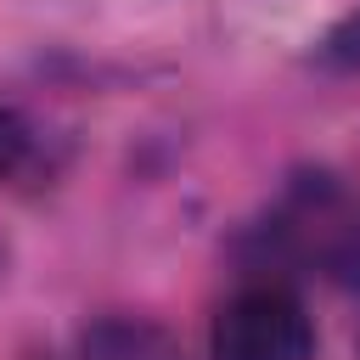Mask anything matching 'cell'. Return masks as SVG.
<instances>
[{
  "mask_svg": "<svg viewBox=\"0 0 360 360\" xmlns=\"http://www.w3.org/2000/svg\"><path fill=\"white\" fill-rule=\"evenodd\" d=\"M309 349L315 326L281 281H248L231 292L208 332V360H309Z\"/></svg>",
  "mask_w": 360,
  "mask_h": 360,
  "instance_id": "cell-1",
  "label": "cell"
},
{
  "mask_svg": "<svg viewBox=\"0 0 360 360\" xmlns=\"http://www.w3.org/2000/svg\"><path fill=\"white\" fill-rule=\"evenodd\" d=\"M79 360H186V349L146 315H107L84 326Z\"/></svg>",
  "mask_w": 360,
  "mask_h": 360,
  "instance_id": "cell-2",
  "label": "cell"
},
{
  "mask_svg": "<svg viewBox=\"0 0 360 360\" xmlns=\"http://www.w3.org/2000/svg\"><path fill=\"white\" fill-rule=\"evenodd\" d=\"M309 62H315L321 73H360V6L343 11V17L315 39Z\"/></svg>",
  "mask_w": 360,
  "mask_h": 360,
  "instance_id": "cell-3",
  "label": "cell"
},
{
  "mask_svg": "<svg viewBox=\"0 0 360 360\" xmlns=\"http://www.w3.org/2000/svg\"><path fill=\"white\" fill-rule=\"evenodd\" d=\"M34 158V129L17 107H0V186L11 174H22V163Z\"/></svg>",
  "mask_w": 360,
  "mask_h": 360,
  "instance_id": "cell-4",
  "label": "cell"
}]
</instances>
